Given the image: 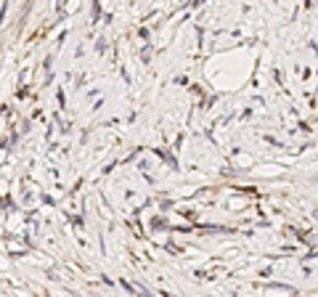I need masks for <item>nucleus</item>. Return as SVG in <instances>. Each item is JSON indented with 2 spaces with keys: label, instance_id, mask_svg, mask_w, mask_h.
<instances>
[]
</instances>
